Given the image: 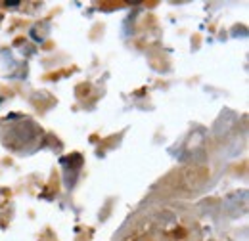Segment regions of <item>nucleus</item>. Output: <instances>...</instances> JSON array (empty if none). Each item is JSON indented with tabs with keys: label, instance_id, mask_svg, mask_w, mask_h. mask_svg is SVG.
<instances>
[]
</instances>
